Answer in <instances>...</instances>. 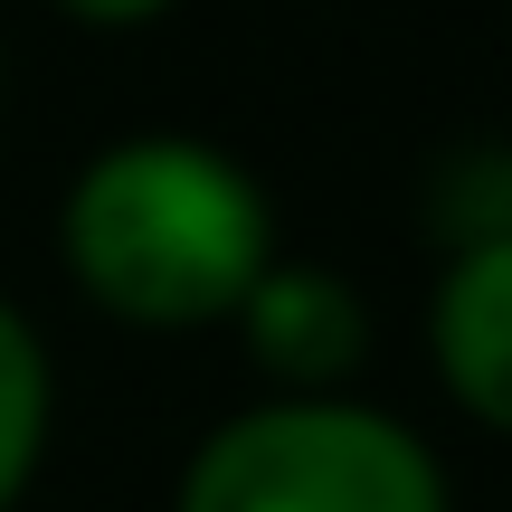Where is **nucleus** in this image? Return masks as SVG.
Segmentation results:
<instances>
[{
  "mask_svg": "<svg viewBox=\"0 0 512 512\" xmlns=\"http://www.w3.org/2000/svg\"><path fill=\"white\" fill-rule=\"evenodd\" d=\"M57 256L114 323L209 332L275 266V200L209 133H124L76 162L57 200Z\"/></svg>",
  "mask_w": 512,
  "mask_h": 512,
  "instance_id": "obj_1",
  "label": "nucleus"
},
{
  "mask_svg": "<svg viewBox=\"0 0 512 512\" xmlns=\"http://www.w3.org/2000/svg\"><path fill=\"white\" fill-rule=\"evenodd\" d=\"M171 512H456V494L408 418L323 389L219 418L190 446Z\"/></svg>",
  "mask_w": 512,
  "mask_h": 512,
  "instance_id": "obj_2",
  "label": "nucleus"
},
{
  "mask_svg": "<svg viewBox=\"0 0 512 512\" xmlns=\"http://www.w3.org/2000/svg\"><path fill=\"white\" fill-rule=\"evenodd\" d=\"M228 332L247 342V361L266 370V399H323L351 389L370 361V304L351 275L313 266V256H275L266 275L238 294Z\"/></svg>",
  "mask_w": 512,
  "mask_h": 512,
  "instance_id": "obj_3",
  "label": "nucleus"
},
{
  "mask_svg": "<svg viewBox=\"0 0 512 512\" xmlns=\"http://www.w3.org/2000/svg\"><path fill=\"white\" fill-rule=\"evenodd\" d=\"M427 361L475 427L512 437V228L446 247L437 304H427Z\"/></svg>",
  "mask_w": 512,
  "mask_h": 512,
  "instance_id": "obj_4",
  "label": "nucleus"
},
{
  "mask_svg": "<svg viewBox=\"0 0 512 512\" xmlns=\"http://www.w3.org/2000/svg\"><path fill=\"white\" fill-rule=\"evenodd\" d=\"M48 427H57V361L38 323L0 294V512L29 503L38 465H48Z\"/></svg>",
  "mask_w": 512,
  "mask_h": 512,
  "instance_id": "obj_5",
  "label": "nucleus"
},
{
  "mask_svg": "<svg viewBox=\"0 0 512 512\" xmlns=\"http://www.w3.org/2000/svg\"><path fill=\"white\" fill-rule=\"evenodd\" d=\"M48 10H67L76 29H143V19H162L171 0H48Z\"/></svg>",
  "mask_w": 512,
  "mask_h": 512,
  "instance_id": "obj_6",
  "label": "nucleus"
},
{
  "mask_svg": "<svg viewBox=\"0 0 512 512\" xmlns=\"http://www.w3.org/2000/svg\"><path fill=\"white\" fill-rule=\"evenodd\" d=\"M0 95H10V57H0Z\"/></svg>",
  "mask_w": 512,
  "mask_h": 512,
  "instance_id": "obj_7",
  "label": "nucleus"
}]
</instances>
